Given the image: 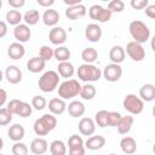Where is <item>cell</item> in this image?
Returning <instances> with one entry per match:
<instances>
[{"mask_svg": "<svg viewBox=\"0 0 155 155\" xmlns=\"http://www.w3.org/2000/svg\"><path fill=\"white\" fill-rule=\"evenodd\" d=\"M128 31H130V35L132 36L133 41L138 42L140 45L147 42L150 39V29H149V27L144 22H142L139 19H134L128 24Z\"/></svg>", "mask_w": 155, "mask_h": 155, "instance_id": "6da1fadb", "label": "cell"}, {"mask_svg": "<svg viewBox=\"0 0 155 155\" xmlns=\"http://www.w3.org/2000/svg\"><path fill=\"white\" fill-rule=\"evenodd\" d=\"M56 126H57L56 116L52 115L51 113L50 114L47 113L35 120V122L33 125V130L36 136H46L47 133L53 131L56 128Z\"/></svg>", "mask_w": 155, "mask_h": 155, "instance_id": "7a4b0ae2", "label": "cell"}, {"mask_svg": "<svg viewBox=\"0 0 155 155\" xmlns=\"http://www.w3.org/2000/svg\"><path fill=\"white\" fill-rule=\"evenodd\" d=\"M78 78L86 84L96 82L102 78V70L94 64L84 63L78 68Z\"/></svg>", "mask_w": 155, "mask_h": 155, "instance_id": "3957f363", "label": "cell"}, {"mask_svg": "<svg viewBox=\"0 0 155 155\" xmlns=\"http://www.w3.org/2000/svg\"><path fill=\"white\" fill-rule=\"evenodd\" d=\"M59 79L61 78H59V75H58L57 71H54V70H47V71H45L39 78V81H38L39 88L42 92H46V93L53 92L59 86Z\"/></svg>", "mask_w": 155, "mask_h": 155, "instance_id": "277c9868", "label": "cell"}, {"mask_svg": "<svg viewBox=\"0 0 155 155\" xmlns=\"http://www.w3.org/2000/svg\"><path fill=\"white\" fill-rule=\"evenodd\" d=\"M80 88L81 85L78 80L75 79H69L63 81L62 84H59L58 86V96L62 99H73L74 97L79 96L80 93Z\"/></svg>", "mask_w": 155, "mask_h": 155, "instance_id": "5b68a950", "label": "cell"}, {"mask_svg": "<svg viewBox=\"0 0 155 155\" xmlns=\"http://www.w3.org/2000/svg\"><path fill=\"white\" fill-rule=\"evenodd\" d=\"M122 107L125 108V110H127L130 114L132 115H138L143 111L144 109V102L136 94L133 93H128L125 96L124 101H122Z\"/></svg>", "mask_w": 155, "mask_h": 155, "instance_id": "8992f818", "label": "cell"}, {"mask_svg": "<svg viewBox=\"0 0 155 155\" xmlns=\"http://www.w3.org/2000/svg\"><path fill=\"white\" fill-rule=\"evenodd\" d=\"M111 15L113 13L108 8H105V7H103L102 5H98V4L92 5L90 7V10H88L90 18L93 19V21H97L99 23H107V22H109L110 18H111Z\"/></svg>", "mask_w": 155, "mask_h": 155, "instance_id": "52a82bcc", "label": "cell"}, {"mask_svg": "<svg viewBox=\"0 0 155 155\" xmlns=\"http://www.w3.org/2000/svg\"><path fill=\"white\" fill-rule=\"evenodd\" d=\"M125 53L133 61V62H142L145 58V50L144 47L134 41H130L126 45Z\"/></svg>", "mask_w": 155, "mask_h": 155, "instance_id": "ba28073f", "label": "cell"}, {"mask_svg": "<svg viewBox=\"0 0 155 155\" xmlns=\"http://www.w3.org/2000/svg\"><path fill=\"white\" fill-rule=\"evenodd\" d=\"M85 142L81 136L71 134L68 139V155H85Z\"/></svg>", "mask_w": 155, "mask_h": 155, "instance_id": "9c48e42d", "label": "cell"}, {"mask_svg": "<svg viewBox=\"0 0 155 155\" xmlns=\"http://www.w3.org/2000/svg\"><path fill=\"white\" fill-rule=\"evenodd\" d=\"M102 75H103V78L107 81H109V82H116L122 76V68L120 67V64L110 63V64H108V65L104 67V69L102 71Z\"/></svg>", "mask_w": 155, "mask_h": 155, "instance_id": "30bf717a", "label": "cell"}, {"mask_svg": "<svg viewBox=\"0 0 155 155\" xmlns=\"http://www.w3.org/2000/svg\"><path fill=\"white\" fill-rule=\"evenodd\" d=\"M13 36L17 40V42H19V44H23V42L29 41V39L31 36L30 27H28L24 23H21L18 25H16L15 29H13Z\"/></svg>", "mask_w": 155, "mask_h": 155, "instance_id": "8fae6325", "label": "cell"}, {"mask_svg": "<svg viewBox=\"0 0 155 155\" xmlns=\"http://www.w3.org/2000/svg\"><path fill=\"white\" fill-rule=\"evenodd\" d=\"M48 40L53 45L62 46L67 41V31L62 27H53L48 33Z\"/></svg>", "mask_w": 155, "mask_h": 155, "instance_id": "7c38bea8", "label": "cell"}, {"mask_svg": "<svg viewBox=\"0 0 155 155\" xmlns=\"http://www.w3.org/2000/svg\"><path fill=\"white\" fill-rule=\"evenodd\" d=\"M102 28L97 23H90L85 28V36L90 42H98L102 39Z\"/></svg>", "mask_w": 155, "mask_h": 155, "instance_id": "4fadbf2b", "label": "cell"}, {"mask_svg": "<svg viewBox=\"0 0 155 155\" xmlns=\"http://www.w3.org/2000/svg\"><path fill=\"white\" fill-rule=\"evenodd\" d=\"M86 13H87V8H86V6L82 5V4L67 7V10H65V16H67V18L70 19V21H78V19L85 17Z\"/></svg>", "mask_w": 155, "mask_h": 155, "instance_id": "5bb4252c", "label": "cell"}, {"mask_svg": "<svg viewBox=\"0 0 155 155\" xmlns=\"http://www.w3.org/2000/svg\"><path fill=\"white\" fill-rule=\"evenodd\" d=\"M78 128H79V132L82 136H88V137L93 136V133L96 131L94 120L91 119V117H81V120L79 121Z\"/></svg>", "mask_w": 155, "mask_h": 155, "instance_id": "9a60e30c", "label": "cell"}, {"mask_svg": "<svg viewBox=\"0 0 155 155\" xmlns=\"http://www.w3.org/2000/svg\"><path fill=\"white\" fill-rule=\"evenodd\" d=\"M4 75H5V78H6V80L10 82V84H12V85H17V84H19L21 81H22V70L17 67V65H8L7 68H6V70H5V73H4Z\"/></svg>", "mask_w": 155, "mask_h": 155, "instance_id": "2e32d148", "label": "cell"}, {"mask_svg": "<svg viewBox=\"0 0 155 155\" xmlns=\"http://www.w3.org/2000/svg\"><path fill=\"white\" fill-rule=\"evenodd\" d=\"M29 149L30 151L34 154V155H42L47 151L48 149V143L45 138H41V137H38V138H34L29 145Z\"/></svg>", "mask_w": 155, "mask_h": 155, "instance_id": "e0dca14e", "label": "cell"}, {"mask_svg": "<svg viewBox=\"0 0 155 155\" xmlns=\"http://www.w3.org/2000/svg\"><path fill=\"white\" fill-rule=\"evenodd\" d=\"M48 110L52 115H62L67 110L65 101L62 98H52L48 101Z\"/></svg>", "mask_w": 155, "mask_h": 155, "instance_id": "ac0fdd59", "label": "cell"}, {"mask_svg": "<svg viewBox=\"0 0 155 155\" xmlns=\"http://www.w3.org/2000/svg\"><path fill=\"white\" fill-rule=\"evenodd\" d=\"M41 19H42V22H44L45 25H47V27H56L57 23L61 19V16H59V13H58L57 10L47 8V10H45Z\"/></svg>", "mask_w": 155, "mask_h": 155, "instance_id": "d6986e66", "label": "cell"}, {"mask_svg": "<svg viewBox=\"0 0 155 155\" xmlns=\"http://www.w3.org/2000/svg\"><path fill=\"white\" fill-rule=\"evenodd\" d=\"M7 54L11 59L13 61H18L21 58L24 57L25 54V48L23 46V44H19V42H12L10 44V46L7 47Z\"/></svg>", "mask_w": 155, "mask_h": 155, "instance_id": "ffe728a7", "label": "cell"}, {"mask_svg": "<svg viewBox=\"0 0 155 155\" xmlns=\"http://www.w3.org/2000/svg\"><path fill=\"white\" fill-rule=\"evenodd\" d=\"M120 148H121L122 153H125L126 155H132L137 151V142L133 137L125 136L120 140Z\"/></svg>", "mask_w": 155, "mask_h": 155, "instance_id": "44dd1931", "label": "cell"}, {"mask_svg": "<svg viewBox=\"0 0 155 155\" xmlns=\"http://www.w3.org/2000/svg\"><path fill=\"white\" fill-rule=\"evenodd\" d=\"M104 145H105V138L101 134L90 136L85 142V149H88V150H98V149H102Z\"/></svg>", "mask_w": 155, "mask_h": 155, "instance_id": "7402d4cb", "label": "cell"}, {"mask_svg": "<svg viewBox=\"0 0 155 155\" xmlns=\"http://www.w3.org/2000/svg\"><path fill=\"white\" fill-rule=\"evenodd\" d=\"M7 134H8V138L11 140H13L15 143L21 142L25 136V130L21 124H13L12 126H10Z\"/></svg>", "mask_w": 155, "mask_h": 155, "instance_id": "603a6c76", "label": "cell"}, {"mask_svg": "<svg viewBox=\"0 0 155 155\" xmlns=\"http://www.w3.org/2000/svg\"><path fill=\"white\" fill-rule=\"evenodd\" d=\"M125 57H126V53H125V48L120 45H115L110 48L109 51V59L111 61V63H115V64H120L125 61Z\"/></svg>", "mask_w": 155, "mask_h": 155, "instance_id": "cb8c5ba5", "label": "cell"}, {"mask_svg": "<svg viewBox=\"0 0 155 155\" xmlns=\"http://www.w3.org/2000/svg\"><path fill=\"white\" fill-rule=\"evenodd\" d=\"M143 102H153L155 99V86L153 84H144L139 88V96Z\"/></svg>", "mask_w": 155, "mask_h": 155, "instance_id": "d4e9b609", "label": "cell"}, {"mask_svg": "<svg viewBox=\"0 0 155 155\" xmlns=\"http://www.w3.org/2000/svg\"><path fill=\"white\" fill-rule=\"evenodd\" d=\"M67 109H68V114L71 117H81L85 114V110H86L84 103L80 102V101H71L68 104Z\"/></svg>", "mask_w": 155, "mask_h": 155, "instance_id": "484cf974", "label": "cell"}, {"mask_svg": "<svg viewBox=\"0 0 155 155\" xmlns=\"http://www.w3.org/2000/svg\"><path fill=\"white\" fill-rule=\"evenodd\" d=\"M45 67H46V62L44 59H41L39 56L38 57H31L27 62V69L30 73H33V74H36V73L42 71L45 69Z\"/></svg>", "mask_w": 155, "mask_h": 155, "instance_id": "4316f807", "label": "cell"}, {"mask_svg": "<svg viewBox=\"0 0 155 155\" xmlns=\"http://www.w3.org/2000/svg\"><path fill=\"white\" fill-rule=\"evenodd\" d=\"M57 73H58L59 78H65L67 80H69L75 74V68L69 61L68 62H61V63H58Z\"/></svg>", "mask_w": 155, "mask_h": 155, "instance_id": "83f0119b", "label": "cell"}, {"mask_svg": "<svg viewBox=\"0 0 155 155\" xmlns=\"http://www.w3.org/2000/svg\"><path fill=\"white\" fill-rule=\"evenodd\" d=\"M133 121H134V120H133V116H131V115L121 116L120 121H119L117 125H116L117 132H119L120 134H127V133L131 131L132 126H133Z\"/></svg>", "mask_w": 155, "mask_h": 155, "instance_id": "f1b7e54d", "label": "cell"}, {"mask_svg": "<svg viewBox=\"0 0 155 155\" xmlns=\"http://www.w3.org/2000/svg\"><path fill=\"white\" fill-rule=\"evenodd\" d=\"M40 18H41V16H40L39 11H38V10H34V8L25 11V12H24V15H23L24 24H27L28 27L38 24V22L40 21Z\"/></svg>", "mask_w": 155, "mask_h": 155, "instance_id": "f546056e", "label": "cell"}, {"mask_svg": "<svg viewBox=\"0 0 155 155\" xmlns=\"http://www.w3.org/2000/svg\"><path fill=\"white\" fill-rule=\"evenodd\" d=\"M96 94H97V90H96V87L92 84H85V85H82L81 88H80V93H79V96L82 99H85V101L93 99L96 97Z\"/></svg>", "mask_w": 155, "mask_h": 155, "instance_id": "4dcf8cb0", "label": "cell"}, {"mask_svg": "<svg viewBox=\"0 0 155 155\" xmlns=\"http://www.w3.org/2000/svg\"><path fill=\"white\" fill-rule=\"evenodd\" d=\"M50 153L51 155H65L67 154V145L61 139H54L50 144Z\"/></svg>", "mask_w": 155, "mask_h": 155, "instance_id": "1f68e13d", "label": "cell"}, {"mask_svg": "<svg viewBox=\"0 0 155 155\" xmlns=\"http://www.w3.org/2000/svg\"><path fill=\"white\" fill-rule=\"evenodd\" d=\"M6 23L7 24H11V25H18L21 24V22L23 21V15L18 11V10H10L6 12Z\"/></svg>", "mask_w": 155, "mask_h": 155, "instance_id": "d6a6232c", "label": "cell"}, {"mask_svg": "<svg viewBox=\"0 0 155 155\" xmlns=\"http://www.w3.org/2000/svg\"><path fill=\"white\" fill-rule=\"evenodd\" d=\"M81 58H82L84 63L93 64V62H96L97 58H98V52L93 47H86L81 52Z\"/></svg>", "mask_w": 155, "mask_h": 155, "instance_id": "836d02e7", "label": "cell"}, {"mask_svg": "<svg viewBox=\"0 0 155 155\" xmlns=\"http://www.w3.org/2000/svg\"><path fill=\"white\" fill-rule=\"evenodd\" d=\"M53 58H56L59 63L68 62L70 58V50L67 46H58L53 50Z\"/></svg>", "mask_w": 155, "mask_h": 155, "instance_id": "e575fe53", "label": "cell"}, {"mask_svg": "<svg viewBox=\"0 0 155 155\" xmlns=\"http://www.w3.org/2000/svg\"><path fill=\"white\" fill-rule=\"evenodd\" d=\"M108 115H109V111L108 110H98L94 115V124H97L99 127L104 128L107 126H109V119H108Z\"/></svg>", "mask_w": 155, "mask_h": 155, "instance_id": "d590c367", "label": "cell"}, {"mask_svg": "<svg viewBox=\"0 0 155 155\" xmlns=\"http://www.w3.org/2000/svg\"><path fill=\"white\" fill-rule=\"evenodd\" d=\"M30 105H31V108L35 109V110H42V109L46 108V105H47V101H46L45 97L38 94V96H34V97L31 98V103H30Z\"/></svg>", "mask_w": 155, "mask_h": 155, "instance_id": "8d00e7d4", "label": "cell"}, {"mask_svg": "<svg viewBox=\"0 0 155 155\" xmlns=\"http://www.w3.org/2000/svg\"><path fill=\"white\" fill-rule=\"evenodd\" d=\"M12 155H28L29 149L23 142H16L11 148Z\"/></svg>", "mask_w": 155, "mask_h": 155, "instance_id": "74e56055", "label": "cell"}, {"mask_svg": "<svg viewBox=\"0 0 155 155\" xmlns=\"http://www.w3.org/2000/svg\"><path fill=\"white\" fill-rule=\"evenodd\" d=\"M111 13H120L125 10V2L122 0H111L107 7Z\"/></svg>", "mask_w": 155, "mask_h": 155, "instance_id": "f35d334b", "label": "cell"}, {"mask_svg": "<svg viewBox=\"0 0 155 155\" xmlns=\"http://www.w3.org/2000/svg\"><path fill=\"white\" fill-rule=\"evenodd\" d=\"M39 57L41 59H44L45 62L52 59L53 58V48L50 47V46H47V45L41 46L40 50H39Z\"/></svg>", "mask_w": 155, "mask_h": 155, "instance_id": "ab89813d", "label": "cell"}, {"mask_svg": "<svg viewBox=\"0 0 155 155\" xmlns=\"http://www.w3.org/2000/svg\"><path fill=\"white\" fill-rule=\"evenodd\" d=\"M31 113H33L31 105L27 102H22V104H21V107L17 111V115L21 116V117H29L31 115Z\"/></svg>", "mask_w": 155, "mask_h": 155, "instance_id": "60d3db41", "label": "cell"}, {"mask_svg": "<svg viewBox=\"0 0 155 155\" xmlns=\"http://www.w3.org/2000/svg\"><path fill=\"white\" fill-rule=\"evenodd\" d=\"M12 121V114L7 108H0V126H6Z\"/></svg>", "mask_w": 155, "mask_h": 155, "instance_id": "b9f144b4", "label": "cell"}, {"mask_svg": "<svg viewBox=\"0 0 155 155\" xmlns=\"http://www.w3.org/2000/svg\"><path fill=\"white\" fill-rule=\"evenodd\" d=\"M22 102L23 101H19V99H11L8 103H7V110L12 114V115H17V111H18V109H19V107H21V104H22Z\"/></svg>", "mask_w": 155, "mask_h": 155, "instance_id": "7bdbcfd3", "label": "cell"}, {"mask_svg": "<svg viewBox=\"0 0 155 155\" xmlns=\"http://www.w3.org/2000/svg\"><path fill=\"white\" fill-rule=\"evenodd\" d=\"M121 114L119 111H109V115H108V119H109V126L110 127H116L117 122L120 121L121 119Z\"/></svg>", "mask_w": 155, "mask_h": 155, "instance_id": "ee69618b", "label": "cell"}, {"mask_svg": "<svg viewBox=\"0 0 155 155\" xmlns=\"http://www.w3.org/2000/svg\"><path fill=\"white\" fill-rule=\"evenodd\" d=\"M130 5L134 10H143L149 5V1L148 0H131Z\"/></svg>", "mask_w": 155, "mask_h": 155, "instance_id": "f6af8a7d", "label": "cell"}, {"mask_svg": "<svg viewBox=\"0 0 155 155\" xmlns=\"http://www.w3.org/2000/svg\"><path fill=\"white\" fill-rule=\"evenodd\" d=\"M7 2L12 7V10H18L25 5V0H8Z\"/></svg>", "mask_w": 155, "mask_h": 155, "instance_id": "bcb514c9", "label": "cell"}, {"mask_svg": "<svg viewBox=\"0 0 155 155\" xmlns=\"http://www.w3.org/2000/svg\"><path fill=\"white\" fill-rule=\"evenodd\" d=\"M145 15L149 17V18H155V5L154 4H149L147 7H145Z\"/></svg>", "mask_w": 155, "mask_h": 155, "instance_id": "7dc6e473", "label": "cell"}, {"mask_svg": "<svg viewBox=\"0 0 155 155\" xmlns=\"http://www.w3.org/2000/svg\"><path fill=\"white\" fill-rule=\"evenodd\" d=\"M38 5L41 7H46V8H51V6L54 4V0H36Z\"/></svg>", "mask_w": 155, "mask_h": 155, "instance_id": "c3c4849f", "label": "cell"}, {"mask_svg": "<svg viewBox=\"0 0 155 155\" xmlns=\"http://www.w3.org/2000/svg\"><path fill=\"white\" fill-rule=\"evenodd\" d=\"M7 23L4 22V21H0V39L5 38L6 34H7Z\"/></svg>", "mask_w": 155, "mask_h": 155, "instance_id": "681fc988", "label": "cell"}, {"mask_svg": "<svg viewBox=\"0 0 155 155\" xmlns=\"http://www.w3.org/2000/svg\"><path fill=\"white\" fill-rule=\"evenodd\" d=\"M7 101V93L4 88H0V108L6 103Z\"/></svg>", "mask_w": 155, "mask_h": 155, "instance_id": "f907efd6", "label": "cell"}, {"mask_svg": "<svg viewBox=\"0 0 155 155\" xmlns=\"http://www.w3.org/2000/svg\"><path fill=\"white\" fill-rule=\"evenodd\" d=\"M63 2H64L68 7H70V6H75V5L81 4V0H63Z\"/></svg>", "mask_w": 155, "mask_h": 155, "instance_id": "816d5d0a", "label": "cell"}, {"mask_svg": "<svg viewBox=\"0 0 155 155\" xmlns=\"http://www.w3.org/2000/svg\"><path fill=\"white\" fill-rule=\"evenodd\" d=\"M2 148H4V139H2L1 137H0V153H1Z\"/></svg>", "mask_w": 155, "mask_h": 155, "instance_id": "f5cc1de1", "label": "cell"}, {"mask_svg": "<svg viewBox=\"0 0 155 155\" xmlns=\"http://www.w3.org/2000/svg\"><path fill=\"white\" fill-rule=\"evenodd\" d=\"M2 79H4V73L1 71V69H0V82L2 81Z\"/></svg>", "mask_w": 155, "mask_h": 155, "instance_id": "db71d44e", "label": "cell"}, {"mask_svg": "<svg viewBox=\"0 0 155 155\" xmlns=\"http://www.w3.org/2000/svg\"><path fill=\"white\" fill-rule=\"evenodd\" d=\"M102 155H116V154H114V153H110V154H102Z\"/></svg>", "mask_w": 155, "mask_h": 155, "instance_id": "11a10c76", "label": "cell"}, {"mask_svg": "<svg viewBox=\"0 0 155 155\" xmlns=\"http://www.w3.org/2000/svg\"><path fill=\"white\" fill-rule=\"evenodd\" d=\"M1 7H2V1L0 0V8H1Z\"/></svg>", "mask_w": 155, "mask_h": 155, "instance_id": "9f6ffc18", "label": "cell"}, {"mask_svg": "<svg viewBox=\"0 0 155 155\" xmlns=\"http://www.w3.org/2000/svg\"><path fill=\"white\" fill-rule=\"evenodd\" d=\"M0 155H4V154H1V153H0Z\"/></svg>", "mask_w": 155, "mask_h": 155, "instance_id": "6f0895ef", "label": "cell"}, {"mask_svg": "<svg viewBox=\"0 0 155 155\" xmlns=\"http://www.w3.org/2000/svg\"><path fill=\"white\" fill-rule=\"evenodd\" d=\"M132 155H134V154H132Z\"/></svg>", "mask_w": 155, "mask_h": 155, "instance_id": "680465c9", "label": "cell"}]
</instances>
